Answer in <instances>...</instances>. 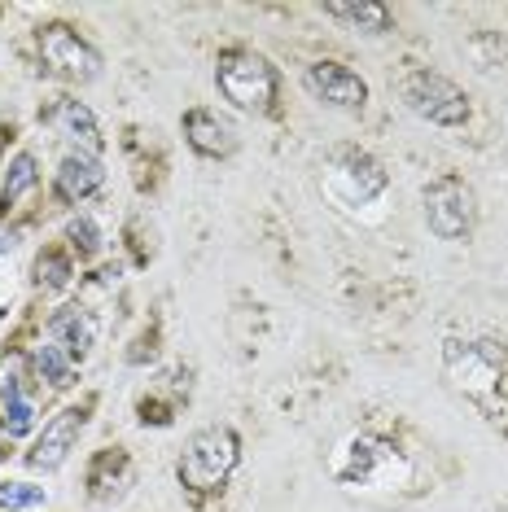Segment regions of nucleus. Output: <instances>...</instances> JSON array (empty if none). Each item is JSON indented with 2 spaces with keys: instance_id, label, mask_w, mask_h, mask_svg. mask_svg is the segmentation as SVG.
Masks as SVG:
<instances>
[{
  "instance_id": "4468645a",
  "label": "nucleus",
  "mask_w": 508,
  "mask_h": 512,
  "mask_svg": "<svg viewBox=\"0 0 508 512\" xmlns=\"http://www.w3.org/2000/svg\"><path fill=\"white\" fill-rule=\"evenodd\" d=\"M329 18L346 22V27L364 31V36H386L390 31V9L386 5H329Z\"/></svg>"
},
{
  "instance_id": "f257e3e1",
  "label": "nucleus",
  "mask_w": 508,
  "mask_h": 512,
  "mask_svg": "<svg viewBox=\"0 0 508 512\" xmlns=\"http://www.w3.org/2000/svg\"><path fill=\"white\" fill-rule=\"evenodd\" d=\"M237 460H241V438L228 425H206V429H198V434L184 442L176 477L189 486V491L211 495V491H219V486L228 482V477H233Z\"/></svg>"
},
{
  "instance_id": "423d86ee",
  "label": "nucleus",
  "mask_w": 508,
  "mask_h": 512,
  "mask_svg": "<svg viewBox=\"0 0 508 512\" xmlns=\"http://www.w3.org/2000/svg\"><path fill=\"white\" fill-rule=\"evenodd\" d=\"M447 368L460 377V390L482 399L487 390H500L504 351L495 342H447Z\"/></svg>"
},
{
  "instance_id": "0eeeda50",
  "label": "nucleus",
  "mask_w": 508,
  "mask_h": 512,
  "mask_svg": "<svg viewBox=\"0 0 508 512\" xmlns=\"http://www.w3.org/2000/svg\"><path fill=\"white\" fill-rule=\"evenodd\" d=\"M303 84L316 101H325V106L342 110V114H360L368 106V84L342 62H311Z\"/></svg>"
},
{
  "instance_id": "dca6fc26",
  "label": "nucleus",
  "mask_w": 508,
  "mask_h": 512,
  "mask_svg": "<svg viewBox=\"0 0 508 512\" xmlns=\"http://www.w3.org/2000/svg\"><path fill=\"white\" fill-rule=\"evenodd\" d=\"M31 421H36V412H31V399L22 394L18 381H5V425H9V434H27Z\"/></svg>"
},
{
  "instance_id": "f3484780",
  "label": "nucleus",
  "mask_w": 508,
  "mask_h": 512,
  "mask_svg": "<svg viewBox=\"0 0 508 512\" xmlns=\"http://www.w3.org/2000/svg\"><path fill=\"white\" fill-rule=\"evenodd\" d=\"M36 364H40V372H44V381H49V386H71V377H75V364H71V355H66V351H62V346H57V342L40 346Z\"/></svg>"
},
{
  "instance_id": "20e7f679",
  "label": "nucleus",
  "mask_w": 508,
  "mask_h": 512,
  "mask_svg": "<svg viewBox=\"0 0 508 512\" xmlns=\"http://www.w3.org/2000/svg\"><path fill=\"white\" fill-rule=\"evenodd\" d=\"M473 189L460 176H438L434 184H425V224L434 237L443 241H460L473 232Z\"/></svg>"
},
{
  "instance_id": "f03ea898",
  "label": "nucleus",
  "mask_w": 508,
  "mask_h": 512,
  "mask_svg": "<svg viewBox=\"0 0 508 512\" xmlns=\"http://www.w3.org/2000/svg\"><path fill=\"white\" fill-rule=\"evenodd\" d=\"M215 84H219V92H224V97L233 101L237 110L263 114V110H272L281 79H276V66L263 53H254V49H228V53H219Z\"/></svg>"
},
{
  "instance_id": "9b49d317",
  "label": "nucleus",
  "mask_w": 508,
  "mask_h": 512,
  "mask_svg": "<svg viewBox=\"0 0 508 512\" xmlns=\"http://www.w3.org/2000/svg\"><path fill=\"white\" fill-rule=\"evenodd\" d=\"M49 123L66 136V141H75L79 149H84L88 158H97V154H101V127H97V119H92V110L84 106V101L62 97V101L53 106Z\"/></svg>"
},
{
  "instance_id": "6ab92c4d",
  "label": "nucleus",
  "mask_w": 508,
  "mask_h": 512,
  "mask_svg": "<svg viewBox=\"0 0 508 512\" xmlns=\"http://www.w3.org/2000/svg\"><path fill=\"white\" fill-rule=\"evenodd\" d=\"M66 276H71V263H66L62 254H44V259H40V285L62 289V285H66Z\"/></svg>"
},
{
  "instance_id": "ddd939ff",
  "label": "nucleus",
  "mask_w": 508,
  "mask_h": 512,
  "mask_svg": "<svg viewBox=\"0 0 508 512\" xmlns=\"http://www.w3.org/2000/svg\"><path fill=\"white\" fill-rule=\"evenodd\" d=\"M49 337L75 359V355H88V346L97 342V324H92L88 311L66 307V311H57V316L49 320Z\"/></svg>"
},
{
  "instance_id": "6e6552de",
  "label": "nucleus",
  "mask_w": 508,
  "mask_h": 512,
  "mask_svg": "<svg viewBox=\"0 0 508 512\" xmlns=\"http://www.w3.org/2000/svg\"><path fill=\"white\" fill-rule=\"evenodd\" d=\"M84 425H88V407H66V412H57L53 421L44 425V434L36 438V447L27 451V464L31 469H44V473L62 469L79 434H84Z\"/></svg>"
},
{
  "instance_id": "f8f14e48",
  "label": "nucleus",
  "mask_w": 508,
  "mask_h": 512,
  "mask_svg": "<svg viewBox=\"0 0 508 512\" xmlns=\"http://www.w3.org/2000/svg\"><path fill=\"white\" fill-rule=\"evenodd\" d=\"M101 180H106V171H101L97 158L71 154V158H62V171H57V193H62L66 202H84V197L101 189Z\"/></svg>"
},
{
  "instance_id": "7ed1b4c3",
  "label": "nucleus",
  "mask_w": 508,
  "mask_h": 512,
  "mask_svg": "<svg viewBox=\"0 0 508 512\" xmlns=\"http://www.w3.org/2000/svg\"><path fill=\"white\" fill-rule=\"evenodd\" d=\"M399 97L412 114H421V119H430L438 127L469 123V97L438 71H408L399 79Z\"/></svg>"
},
{
  "instance_id": "a211bd4d",
  "label": "nucleus",
  "mask_w": 508,
  "mask_h": 512,
  "mask_svg": "<svg viewBox=\"0 0 508 512\" xmlns=\"http://www.w3.org/2000/svg\"><path fill=\"white\" fill-rule=\"evenodd\" d=\"M44 504V486L31 482H0V508L22 512V508H40Z\"/></svg>"
},
{
  "instance_id": "39448f33",
  "label": "nucleus",
  "mask_w": 508,
  "mask_h": 512,
  "mask_svg": "<svg viewBox=\"0 0 508 512\" xmlns=\"http://www.w3.org/2000/svg\"><path fill=\"white\" fill-rule=\"evenodd\" d=\"M40 53L57 75L79 79V84H92V79L101 75V53L92 49L79 31L66 27V22H53V27L40 31Z\"/></svg>"
},
{
  "instance_id": "412c9836",
  "label": "nucleus",
  "mask_w": 508,
  "mask_h": 512,
  "mask_svg": "<svg viewBox=\"0 0 508 512\" xmlns=\"http://www.w3.org/2000/svg\"><path fill=\"white\" fill-rule=\"evenodd\" d=\"M5 250H9V241H0V254H5Z\"/></svg>"
},
{
  "instance_id": "9d476101",
  "label": "nucleus",
  "mask_w": 508,
  "mask_h": 512,
  "mask_svg": "<svg viewBox=\"0 0 508 512\" xmlns=\"http://www.w3.org/2000/svg\"><path fill=\"white\" fill-rule=\"evenodd\" d=\"M338 176L346 180V202H373V197L386 189V171H381L377 158H368L364 149H342L338 154Z\"/></svg>"
},
{
  "instance_id": "1a4fd4ad",
  "label": "nucleus",
  "mask_w": 508,
  "mask_h": 512,
  "mask_svg": "<svg viewBox=\"0 0 508 512\" xmlns=\"http://www.w3.org/2000/svg\"><path fill=\"white\" fill-rule=\"evenodd\" d=\"M184 136H189L193 154H202V158H228L237 149V127L215 110H189L184 114Z\"/></svg>"
},
{
  "instance_id": "aec40b11",
  "label": "nucleus",
  "mask_w": 508,
  "mask_h": 512,
  "mask_svg": "<svg viewBox=\"0 0 508 512\" xmlns=\"http://www.w3.org/2000/svg\"><path fill=\"white\" fill-rule=\"evenodd\" d=\"M71 241H75L79 254H97L101 232H97V224H92V219L84 215V219H75V224H71Z\"/></svg>"
},
{
  "instance_id": "2eb2a0df",
  "label": "nucleus",
  "mask_w": 508,
  "mask_h": 512,
  "mask_svg": "<svg viewBox=\"0 0 508 512\" xmlns=\"http://www.w3.org/2000/svg\"><path fill=\"white\" fill-rule=\"evenodd\" d=\"M40 171H36V154H18L14 162H9V176H5V193H0V206L5 211H14V202L27 189H36Z\"/></svg>"
}]
</instances>
